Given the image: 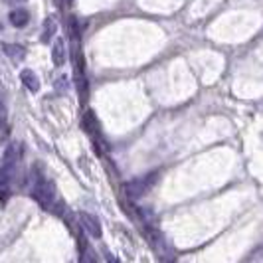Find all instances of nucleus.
I'll list each match as a JSON object with an SVG mask.
<instances>
[{"instance_id":"obj_13","label":"nucleus","mask_w":263,"mask_h":263,"mask_svg":"<svg viewBox=\"0 0 263 263\" xmlns=\"http://www.w3.org/2000/svg\"><path fill=\"white\" fill-rule=\"evenodd\" d=\"M107 263H119V261L111 255V253H107Z\"/></svg>"},{"instance_id":"obj_3","label":"nucleus","mask_w":263,"mask_h":263,"mask_svg":"<svg viewBox=\"0 0 263 263\" xmlns=\"http://www.w3.org/2000/svg\"><path fill=\"white\" fill-rule=\"evenodd\" d=\"M79 228L89 237H93V239H99V237L103 236L99 218L89 214V212H79Z\"/></svg>"},{"instance_id":"obj_10","label":"nucleus","mask_w":263,"mask_h":263,"mask_svg":"<svg viewBox=\"0 0 263 263\" xmlns=\"http://www.w3.org/2000/svg\"><path fill=\"white\" fill-rule=\"evenodd\" d=\"M83 129L89 133V135H97V121H95V115L93 111H87L85 117H83Z\"/></svg>"},{"instance_id":"obj_5","label":"nucleus","mask_w":263,"mask_h":263,"mask_svg":"<svg viewBox=\"0 0 263 263\" xmlns=\"http://www.w3.org/2000/svg\"><path fill=\"white\" fill-rule=\"evenodd\" d=\"M52 58H53V64L60 67L66 64V58H67V50H66V44L62 40H55L52 48Z\"/></svg>"},{"instance_id":"obj_7","label":"nucleus","mask_w":263,"mask_h":263,"mask_svg":"<svg viewBox=\"0 0 263 263\" xmlns=\"http://www.w3.org/2000/svg\"><path fill=\"white\" fill-rule=\"evenodd\" d=\"M10 24H12L14 28H22L28 24V20H30V14L24 10V8H16V10H12L10 12Z\"/></svg>"},{"instance_id":"obj_11","label":"nucleus","mask_w":263,"mask_h":263,"mask_svg":"<svg viewBox=\"0 0 263 263\" xmlns=\"http://www.w3.org/2000/svg\"><path fill=\"white\" fill-rule=\"evenodd\" d=\"M69 32H71V40H79V24H78V18H71V20H69Z\"/></svg>"},{"instance_id":"obj_1","label":"nucleus","mask_w":263,"mask_h":263,"mask_svg":"<svg viewBox=\"0 0 263 263\" xmlns=\"http://www.w3.org/2000/svg\"><path fill=\"white\" fill-rule=\"evenodd\" d=\"M32 198L38 202L44 210H55L58 206V188L52 180H48L46 176L38 174V178L32 184Z\"/></svg>"},{"instance_id":"obj_4","label":"nucleus","mask_w":263,"mask_h":263,"mask_svg":"<svg viewBox=\"0 0 263 263\" xmlns=\"http://www.w3.org/2000/svg\"><path fill=\"white\" fill-rule=\"evenodd\" d=\"M2 50H4V53L12 60L14 64H18V62H22V60L26 58V50H24L22 46H18V44H8V42H4V44H2Z\"/></svg>"},{"instance_id":"obj_12","label":"nucleus","mask_w":263,"mask_h":263,"mask_svg":"<svg viewBox=\"0 0 263 263\" xmlns=\"http://www.w3.org/2000/svg\"><path fill=\"white\" fill-rule=\"evenodd\" d=\"M6 117V109H4V103H2V99H0V121Z\"/></svg>"},{"instance_id":"obj_8","label":"nucleus","mask_w":263,"mask_h":263,"mask_svg":"<svg viewBox=\"0 0 263 263\" xmlns=\"http://www.w3.org/2000/svg\"><path fill=\"white\" fill-rule=\"evenodd\" d=\"M97 261H99V255H97V251L93 250V248H89L87 243L79 248V261L78 263H97Z\"/></svg>"},{"instance_id":"obj_9","label":"nucleus","mask_w":263,"mask_h":263,"mask_svg":"<svg viewBox=\"0 0 263 263\" xmlns=\"http://www.w3.org/2000/svg\"><path fill=\"white\" fill-rule=\"evenodd\" d=\"M55 32H58V22H55V18H53V16L46 18V22H44V32H42V42H50V40L55 36Z\"/></svg>"},{"instance_id":"obj_6","label":"nucleus","mask_w":263,"mask_h":263,"mask_svg":"<svg viewBox=\"0 0 263 263\" xmlns=\"http://www.w3.org/2000/svg\"><path fill=\"white\" fill-rule=\"evenodd\" d=\"M20 79H22L24 87H28L32 93H36L40 89V79H38V76L32 71V69H24V71L20 73Z\"/></svg>"},{"instance_id":"obj_2","label":"nucleus","mask_w":263,"mask_h":263,"mask_svg":"<svg viewBox=\"0 0 263 263\" xmlns=\"http://www.w3.org/2000/svg\"><path fill=\"white\" fill-rule=\"evenodd\" d=\"M158 178L157 172H151V174H146V176H143V178H135V180H131V182H127L125 184V194L131 198V200H137V198L145 196L146 192L153 188V184H155V180Z\"/></svg>"}]
</instances>
